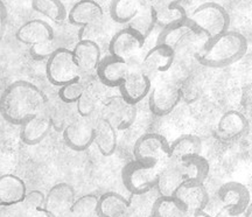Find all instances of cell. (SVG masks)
<instances>
[{
	"mask_svg": "<svg viewBox=\"0 0 252 217\" xmlns=\"http://www.w3.org/2000/svg\"><path fill=\"white\" fill-rule=\"evenodd\" d=\"M49 100L32 82L19 80L5 88L0 96V115L9 124L23 125L28 119L46 111Z\"/></svg>",
	"mask_w": 252,
	"mask_h": 217,
	"instance_id": "6da1fadb",
	"label": "cell"
},
{
	"mask_svg": "<svg viewBox=\"0 0 252 217\" xmlns=\"http://www.w3.org/2000/svg\"><path fill=\"white\" fill-rule=\"evenodd\" d=\"M248 47V40L243 34L228 31L210 39L195 59L203 67L225 68L243 59Z\"/></svg>",
	"mask_w": 252,
	"mask_h": 217,
	"instance_id": "7a4b0ae2",
	"label": "cell"
},
{
	"mask_svg": "<svg viewBox=\"0 0 252 217\" xmlns=\"http://www.w3.org/2000/svg\"><path fill=\"white\" fill-rule=\"evenodd\" d=\"M161 163L132 160L122 171L123 185L132 195H145L156 188L161 171Z\"/></svg>",
	"mask_w": 252,
	"mask_h": 217,
	"instance_id": "3957f363",
	"label": "cell"
},
{
	"mask_svg": "<svg viewBox=\"0 0 252 217\" xmlns=\"http://www.w3.org/2000/svg\"><path fill=\"white\" fill-rule=\"evenodd\" d=\"M81 74L72 49L65 47H59L46 62V76L53 86L60 88L80 80Z\"/></svg>",
	"mask_w": 252,
	"mask_h": 217,
	"instance_id": "277c9868",
	"label": "cell"
},
{
	"mask_svg": "<svg viewBox=\"0 0 252 217\" xmlns=\"http://www.w3.org/2000/svg\"><path fill=\"white\" fill-rule=\"evenodd\" d=\"M191 20L202 28L210 39L228 32L230 27V15L222 5L209 1L197 6L190 17Z\"/></svg>",
	"mask_w": 252,
	"mask_h": 217,
	"instance_id": "5b68a950",
	"label": "cell"
},
{
	"mask_svg": "<svg viewBox=\"0 0 252 217\" xmlns=\"http://www.w3.org/2000/svg\"><path fill=\"white\" fill-rule=\"evenodd\" d=\"M69 23L81 28L80 39H86L91 31L100 26L104 11L96 0H78L68 12Z\"/></svg>",
	"mask_w": 252,
	"mask_h": 217,
	"instance_id": "8992f818",
	"label": "cell"
},
{
	"mask_svg": "<svg viewBox=\"0 0 252 217\" xmlns=\"http://www.w3.org/2000/svg\"><path fill=\"white\" fill-rule=\"evenodd\" d=\"M182 99L180 84L173 81H162L151 89L149 93L150 111L157 117L169 115Z\"/></svg>",
	"mask_w": 252,
	"mask_h": 217,
	"instance_id": "52a82bcc",
	"label": "cell"
},
{
	"mask_svg": "<svg viewBox=\"0 0 252 217\" xmlns=\"http://www.w3.org/2000/svg\"><path fill=\"white\" fill-rule=\"evenodd\" d=\"M168 140L156 132L145 133L138 138L133 146L134 160L144 162L161 163L163 160L169 159Z\"/></svg>",
	"mask_w": 252,
	"mask_h": 217,
	"instance_id": "ba28073f",
	"label": "cell"
},
{
	"mask_svg": "<svg viewBox=\"0 0 252 217\" xmlns=\"http://www.w3.org/2000/svg\"><path fill=\"white\" fill-rule=\"evenodd\" d=\"M100 117L105 118L117 131H125L130 128L137 119V106L121 95L109 97L103 103Z\"/></svg>",
	"mask_w": 252,
	"mask_h": 217,
	"instance_id": "9c48e42d",
	"label": "cell"
},
{
	"mask_svg": "<svg viewBox=\"0 0 252 217\" xmlns=\"http://www.w3.org/2000/svg\"><path fill=\"white\" fill-rule=\"evenodd\" d=\"M62 133L63 140L69 149L76 152L87 151L94 144V119L77 115Z\"/></svg>",
	"mask_w": 252,
	"mask_h": 217,
	"instance_id": "30bf717a",
	"label": "cell"
},
{
	"mask_svg": "<svg viewBox=\"0 0 252 217\" xmlns=\"http://www.w3.org/2000/svg\"><path fill=\"white\" fill-rule=\"evenodd\" d=\"M151 89H152V80L141 70L140 63L132 64L130 62V70L119 87L121 96L127 102L137 105L149 96Z\"/></svg>",
	"mask_w": 252,
	"mask_h": 217,
	"instance_id": "8fae6325",
	"label": "cell"
},
{
	"mask_svg": "<svg viewBox=\"0 0 252 217\" xmlns=\"http://www.w3.org/2000/svg\"><path fill=\"white\" fill-rule=\"evenodd\" d=\"M76 200L74 187L67 182H59L46 194L43 212L48 217H65Z\"/></svg>",
	"mask_w": 252,
	"mask_h": 217,
	"instance_id": "7c38bea8",
	"label": "cell"
},
{
	"mask_svg": "<svg viewBox=\"0 0 252 217\" xmlns=\"http://www.w3.org/2000/svg\"><path fill=\"white\" fill-rule=\"evenodd\" d=\"M217 195L230 216H239L244 214L251 202L250 191L247 186L241 182H225L220 187Z\"/></svg>",
	"mask_w": 252,
	"mask_h": 217,
	"instance_id": "4fadbf2b",
	"label": "cell"
},
{
	"mask_svg": "<svg viewBox=\"0 0 252 217\" xmlns=\"http://www.w3.org/2000/svg\"><path fill=\"white\" fill-rule=\"evenodd\" d=\"M145 41L146 39L139 33L126 26L111 37L109 42V53L116 58L130 61L140 52L145 45Z\"/></svg>",
	"mask_w": 252,
	"mask_h": 217,
	"instance_id": "5bb4252c",
	"label": "cell"
},
{
	"mask_svg": "<svg viewBox=\"0 0 252 217\" xmlns=\"http://www.w3.org/2000/svg\"><path fill=\"white\" fill-rule=\"evenodd\" d=\"M174 196L182 204L187 215L188 214L194 216L202 215L203 210L209 202V194L206 186L196 182H185L176 190Z\"/></svg>",
	"mask_w": 252,
	"mask_h": 217,
	"instance_id": "9a60e30c",
	"label": "cell"
},
{
	"mask_svg": "<svg viewBox=\"0 0 252 217\" xmlns=\"http://www.w3.org/2000/svg\"><path fill=\"white\" fill-rule=\"evenodd\" d=\"M249 127V119L243 112L229 110L220 118L215 134L220 141L229 143L244 137L248 133Z\"/></svg>",
	"mask_w": 252,
	"mask_h": 217,
	"instance_id": "2e32d148",
	"label": "cell"
},
{
	"mask_svg": "<svg viewBox=\"0 0 252 217\" xmlns=\"http://www.w3.org/2000/svg\"><path fill=\"white\" fill-rule=\"evenodd\" d=\"M175 59V53L171 47L156 43V46L152 47L144 56L143 61L140 62V68L152 80L156 75L168 71L174 64Z\"/></svg>",
	"mask_w": 252,
	"mask_h": 217,
	"instance_id": "e0dca14e",
	"label": "cell"
},
{
	"mask_svg": "<svg viewBox=\"0 0 252 217\" xmlns=\"http://www.w3.org/2000/svg\"><path fill=\"white\" fill-rule=\"evenodd\" d=\"M128 70L130 62L109 54L100 60L96 75L104 87L119 88Z\"/></svg>",
	"mask_w": 252,
	"mask_h": 217,
	"instance_id": "ac0fdd59",
	"label": "cell"
},
{
	"mask_svg": "<svg viewBox=\"0 0 252 217\" xmlns=\"http://www.w3.org/2000/svg\"><path fill=\"white\" fill-rule=\"evenodd\" d=\"M15 37L19 42L33 47L53 41L55 33L47 21L42 19H32L19 27Z\"/></svg>",
	"mask_w": 252,
	"mask_h": 217,
	"instance_id": "d6986e66",
	"label": "cell"
},
{
	"mask_svg": "<svg viewBox=\"0 0 252 217\" xmlns=\"http://www.w3.org/2000/svg\"><path fill=\"white\" fill-rule=\"evenodd\" d=\"M186 182L180 162L168 160L162 165L157 182V190L159 196H174L176 190Z\"/></svg>",
	"mask_w": 252,
	"mask_h": 217,
	"instance_id": "ffe728a7",
	"label": "cell"
},
{
	"mask_svg": "<svg viewBox=\"0 0 252 217\" xmlns=\"http://www.w3.org/2000/svg\"><path fill=\"white\" fill-rule=\"evenodd\" d=\"M50 128H52V123H50L48 111L46 110L30 118L21 125L20 138L24 144L34 146V145L40 144L48 136Z\"/></svg>",
	"mask_w": 252,
	"mask_h": 217,
	"instance_id": "44dd1931",
	"label": "cell"
},
{
	"mask_svg": "<svg viewBox=\"0 0 252 217\" xmlns=\"http://www.w3.org/2000/svg\"><path fill=\"white\" fill-rule=\"evenodd\" d=\"M181 1L182 0H151L156 13L157 26L165 28L187 19V12L181 6Z\"/></svg>",
	"mask_w": 252,
	"mask_h": 217,
	"instance_id": "7402d4cb",
	"label": "cell"
},
{
	"mask_svg": "<svg viewBox=\"0 0 252 217\" xmlns=\"http://www.w3.org/2000/svg\"><path fill=\"white\" fill-rule=\"evenodd\" d=\"M75 59L82 72L96 71L102 60L100 48L94 40H78L72 48Z\"/></svg>",
	"mask_w": 252,
	"mask_h": 217,
	"instance_id": "603a6c76",
	"label": "cell"
},
{
	"mask_svg": "<svg viewBox=\"0 0 252 217\" xmlns=\"http://www.w3.org/2000/svg\"><path fill=\"white\" fill-rule=\"evenodd\" d=\"M131 203L116 191H106L98 197L96 215L98 217H128Z\"/></svg>",
	"mask_w": 252,
	"mask_h": 217,
	"instance_id": "cb8c5ba5",
	"label": "cell"
},
{
	"mask_svg": "<svg viewBox=\"0 0 252 217\" xmlns=\"http://www.w3.org/2000/svg\"><path fill=\"white\" fill-rule=\"evenodd\" d=\"M94 144L104 156H110L117 150V130L103 117L94 118Z\"/></svg>",
	"mask_w": 252,
	"mask_h": 217,
	"instance_id": "d4e9b609",
	"label": "cell"
},
{
	"mask_svg": "<svg viewBox=\"0 0 252 217\" xmlns=\"http://www.w3.org/2000/svg\"><path fill=\"white\" fill-rule=\"evenodd\" d=\"M26 194V184L23 179L9 173L0 175V203H20L25 199Z\"/></svg>",
	"mask_w": 252,
	"mask_h": 217,
	"instance_id": "484cf974",
	"label": "cell"
},
{
	"mask_svg": "<svg viewBox=\"0 0 252 217\" xmlns=\"http://www.w3.org/2000/svg\"><path fill=\"white\" fill-rule=\"evenodd\" d=\"M202 152V140L195 134H184L176 138L169 145V159L171 161L180 162L181 160Z\"/></svg>",
	"mask_w": 252,
	"mask_h": 217,
	"instance_id": "4316f807",
	"label": "cell"
},
{
	"mask_svg": "<svg viewBox=\"0 0 252 217\" xmlns=\"http://www.w3.org/2000/svg\"><path fill=\"white\" fill-rule=\"evenodd\" d=\"M146 1L147 0H111L110 17L115 23L127 26L137 17Z\"/></svg>",
	"mask_w": 252,
	"mask_h": 217,
	"instance_id": "83f0119b",
	"label": "cell"
},
{
	"mask_svg": "<svg viewBox=\"0 0 252 217\" xmlns=\"http://www.w3.org/2000/svg\"><path fill=\"white\" fill-rule=\"evenodd\" d=\"M180 165L184 171L186 182L204 184L210 172V165L208 160L201 154H195L181 160Z\"/></svg>",
	"mask_w": 252,
	"mask_h": 217,
	"instance_id": "f1b7e54d",
	"label": "cell"
},
{
	"mask_svg": "<svg viewBox=\"0 0 252 217\" xmlns=\"http://www.w3.org/2000/svg\"><path fill=\"white\" fill-rule=\"evenodd\" d=\"M194 27V21L190 18L185 19V20L169 25L165 28H161L159 35H158L157 43H161L171 47L173 50H175L176 47L180 45V42L188 35L191 28Z\"/></svg>",
	"mask_w": 252,
	"mask_h": 217,
	"instance_id": "f546056e",
	"label": "cell"
},
{
	"mask_svg": "<svg viewBox=\"0 0 252 217\" xmlns=\"http://www.w3.org/2000/svg\"><path fill=\"white\" fill-rule=\"evenodd\" d=\"M99 84V81L98 83L93 82V83L87 84L84 93L76 103V112L78 116H81V117H94V112L98 109V105L100 103L105 102V99H103Z\"/></svg>",
	"mask_w": 252,
	"mask_h": 217,
	"instance_id": "4dcf8cb0",
	"label": "cell"
},
{
	"mask_svg": "<svg viewBox=\"0 0 252 217\" xmlns=\"http://www.w3.org/2000/svg\"><path fill=\"white\" fill-rule=\"evenodd\" d=\"M157 26V18L154 9L151 4V0H147L145 2L143 7H141L140 12L138 13L133 20L127 25V27H131L135 32H138L141 36L147 39L153 32L154 27Z\"/></svg>",
	"mask_w": 252,
	"mask_h": 217,
	"instance_id": "1f68e13d",
	"label": "cell"
},
{
	"mask_svg": "<svg viewBox=\"0 0 252 217\" xmlns=\"http://www.w3.org/2000/svg\"><path fill=\"white\" fill-rule=\"evenodd\" d=\"M187 215L175 196H159L151 208L150 217H185Z\"/></svg>",
	"mask_w": 252,
	"mask_h": 217,
	"instance_id": "d6a6232c",
	"label": "cell"
},
{
	"mask_svg": "<svg viewBox=\"0 0 252 217\" xmlns=\"http://www.w3.org/2000/svg\"><path fill=\"white\" fill-rule=\"evenodd\" d=\"M32 8L55 23L68 18V11L61 0H32Z\"/></svg>",
	"mask_w": 252,
	"mask_h": 217,
	"instance_id": "836d02e7",
	"label": "cell"
},
{
	"mask_svg": "<svg viewBox=\"0 0 252 217\" xmlns=\"http://www.w3.org/2000/svg\"><path fill=\"white\" fill-rule=\"evenodd\" d=\"M71 104H67V103H63L62 100L59 99V102L54 103V104H50L48 103V111L50 123H52V127H54V130L59 132H63L64 128L68 126L69 124L72 122V115L69 111V106Z\"/></svg>",
	"mask_w": 252,
	"mask_h": 217,
	"instance_id": "e575fe53",
	"label": "cell"
},
{
	"mask_svg": "<svg viewBox=\"0 0 252 217\" xmlns=\"http://www.w3.org/2000/svg\"><path fill=\"white\" fill-rule=\"evenodd\" d=\"M98 196L94 194H86L77 197L72 204L69 215L71 217H91L97 212Z\"/></svg>",
	"mask_w": 252,
	"mask_h": 217,
	"instance_id": "d590c367",
	"label": "cell"
},
{
	"mask_svg": "<svg viewBox=\"0 0 252 217\" xmlns=\"http://www.w3.org/2000/svg\"><path fill=\"white\" fill-rule=\"evenodd\" d=\"M87 84L81 78L64 84V86L60 87L59 89V99L62 100L63 103H67V104H76L78 99L84 93Z\"/></svg>",
	"mask_w": 252,
	"mask_h": 217,
	"instance_id": "8d00e7d4",
	"label": "cell"
},
{
	"mask_svg": "<svg viewBox=\"0 0 252 217\" xmlns=\"http://www.w3.org/2000/svg\"><path fill=\"white\" fill-rule=\"evenodd\" d=\"M46 195L40 190H31L27 191L25 199L20 202V206L23 210L28 215L35 216L37 213L43 210L45 207Z\"/></svg>",
	"mask_w": 252,
	"mask_h": 217,
	"instance_id": "74e56055",
	"label": "cell"
},
{
	"mask_svg": "<svg viewBox=\"0 0 252 217\" xmlns=\"http://www.w3.org/2000/svg\"><path fill=\"white\" fill-rule=\"evenodd\" d=\"M53 41L47 43H42V45L31 47V55L33 60H35V61H43V60H46L47 61V60L49 59V56L59 48V47L52 46Z\"/></svg>",
	"mask_w": 252,
	"mask_h": 217,
	"instance_id": "f35d334b",
	"label": "cell"
},
{
	"mask_svg": "<svg viewBox=\"0 0 252 217\" xmlns=\"http://www.w3.org/2000/svg\"><path fill=\"white\" fill-rule=\"evenodd\" d=\"M241 105L245 111L244 115L252 118V83L245 86L242 90Z\"/></svg>",
	"mask_w": 252,
	"mask_h": 217,
	"instance_id": "ab89813d",
	"label": "cell"
},
{
	"mask_svg": "<svg viewBox=\"0 0 252 217\" xmlns=\"http://www.w3.org/2000/svg\"><path fill=\"white\" fill-rule=\"evenodd\" d=\"M7 8L6 5L0 0V43H1L2 37H4L5 31H6V23H7Z\"/></svg>",
	"mask_w": 252,
	"mask_h": 217,
	"instance_id": "60d3db41",
	"label": "cell"
},
{
	"mask_svg": "<svg viewBox=\"0 0 252 217\" xmlns=\"http://www.w3.org/2000/svg\"><path fill=\"white\" fill-rule=\"evenodd\" d=\"M17 210V204L0 203V217H13Z\"/></svg>",
	"mask_w": 252,
	"mask_h": 217,
	"instance_id": "b9f144b4",
	"label": "cell"
},
{
	"mask_svg": "<svg viewBox=\"0 0 252 217\" xmlns=\"http://www.w3.org/2000/svg\"><path fill=\"white\" fill-rule=\"evenodd\" d=\"M13 217H33V216L28 215V214L25 213L23 208H21L20 203H17V210H15V214Z\"/></svg>",
	"mask_w": 252,
	"mask_h": 217,
	"instance_id": "7bdbcfd3",
	"label": "cell"
},
{
	"mask_svg": "<svg viewBox=\"0 0 252 217\" xmlns=\"http://www.w3.org/2000/svg\"><path fill=\"white\" fill-rule=\"evenodd\" d=\"M244 216L245 217H252V202H250V204H249V207L247 208V210H245Z\"/></svg>",
	"mask_w": 252,
	"mask_h": 217,
	"instance_id": "ee69618b",
	"label": "cell"
},
{
	"mask_svg": "<svg viewBox=\"0 0 252 217\" xmlns=\"http://www.w3.org/2000/svg\"><path fill=\"white\" fill-rule=\"evenodd\" d=\"M201 217H213V216H210V215H201Z\"/></svg>",
	"mask_w": 252,
	"mask_h": 217,
	"instance_id": "f6af8a7d",
	"label": "cell"
}]
</instances>
